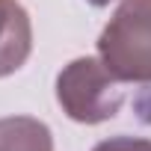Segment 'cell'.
Here are the masks:
<instances>
[{
  "instance_id": "6da1fadb",
  "label": "cell",
  "mask_w": 151,
  "mask_h": 151,
  "mask_svg": "<svg viewBox=\"0 0 151 151\" xmlns=\"http://www.w3.org/2000/svg\"><path fill=\"white\" fill-rule=\"evenodd\" d=\"M98 56L122 83H151V0H122L98 36Z\"/></svg>"
},
{
  "instance_id": "7a4b0ae2",
  "label": "cell",
  "mask_w": 151,
  "mask_h": 151,
  "mask_svg": "<svg viewBox=\"0 0 151 151\" xmlns=\"http://www.w3.org/2000/svg\"><path fill=\"white\" fill-rule=\"evenodd\" d=\"M56 101L71 122L101 124L122 110L124 89L101 56H77L56 77Z\"/></svg>"
},
{
  "instance_id": "3957f363",
  "label": "cell",
  "mask_w": 151,
  "mask_h": 151,
  "mask_svg": "<svg viewBox=\"0 0 151 151\" xmlns=\"http://www.w3.org/2000/svg\"><path fill=\"white\" fill-rule=\"evenodd\" d=\"M33 50V24L18 0H0V77L15 74Z\"/></svg>"
},
{
  "instance_id": "277c9868",
  "label": "cell",
  "mask_w": 151,
  "mask_h": 151,
  "mask_svg": "<svg viewBox=\"0 0 151 151\" xmlns=\"http://www.w3.org/2000/svg\"><path fill=\"white\" fill-rule=\"evenodd\" d=\"M0 151H53L50 127L33 116L0 119Z\"/></svg>"
},
{
  "instance_id": "5b68a950",
  "label": "cell",
  "mask_w": 151,
  "mask_h": 151,
  "mask_svg": "<svg viewBox=\"0 0 151 151\" xmlns=\"http://www.w3.org/2000/svg\"><path fill=\"white\" fill-rule=\"evenodd\" d=\"M92 151H151V139L142 136H110L98 142Z\"/></svg>"
},
{
  "instance_id": "8992f818",
  "label": "cell",
  "mask_w": 151,
  "mask_h": 151,
  "mask_svg": "<svg viewBox=\"0 0 151 151\" xmlns=\"http://www.w3.org/2000/svg\"><path fill=\"white\" fill-rule=\"evenodd\" d=\"M89 3H92V6H110L113 0H89Z\"/></svg>"
}]
</instances>
